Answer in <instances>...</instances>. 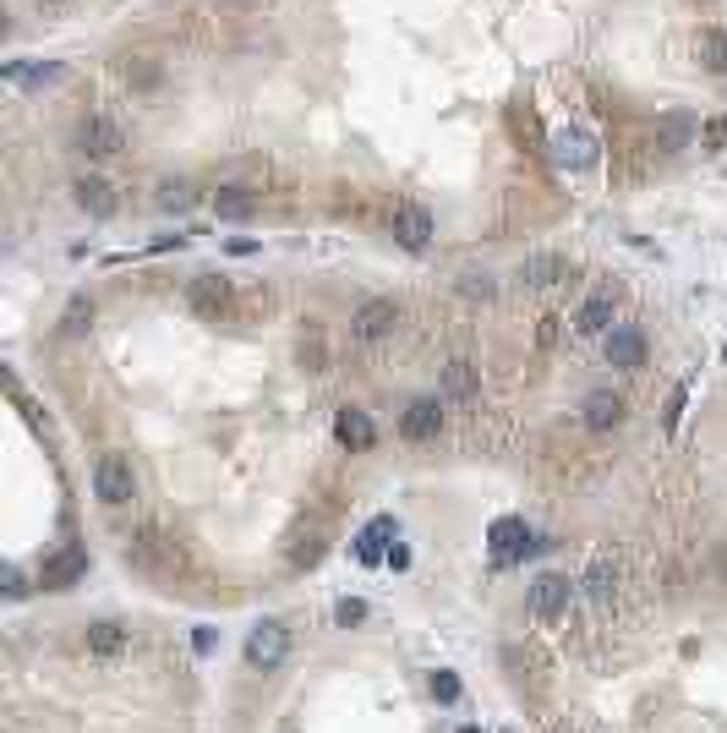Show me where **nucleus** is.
Instances as JSON below:
<instances>
[{
  "instance_id": "obj_1",
  "label": "nucleus",
  "mask_w": 727,
  "mask_h": 733,
  "mask_svg": "<svg viewBox=\"0 0 727 733\" xmlns=\"http://www.w3.org/2000/svg\"><path fill=\"white\" fill-rule=\"evenodd\" d=\"M93 493H99L104 509H126L137 498V465L132 455H121V449H110V455H99L93 465Z\"/></svg>"
},
{
  "instance_id": "obj_2",
  "label": "nucleus",
  "mask_w": 727,
  "mask_h": 733,
  "mask_svg": "<svg viewBox=\"0 0 727 733\" xmlns=\"http://www.w3.org/2000/svg\"><path fill=\"white\" fill-rule=\"evenodd\" d=\"M241 651H246V662H252L257 673H274L279 662L290 657V630L279 619H257L252 630H246V646Z\"/></svg>"
},
{
  "instance_id": "obj_3",
  "label": "nucleus",
  "mask_w": 727,
  "mask_h": 733,
  "mask_svg": "<svg viewBox=\"0 0 727 733\" xmlns=\"http://www.w3.org/2000/svg\"><path fill=\"white\" fill-rule=\"evenodd\" d=\"M186 307H192L203 323H219V318H230V307H236V290H230V279H219V274H197V279H186Z\"/></svg>"
},
{
  "instance_id": "obj_4",
  "label": "nucleus",
  "mask_w": 727,
  "mask_h": 733,
  "mask_svg": "<svg viewBox=\"0 0 727 733\" xmlns=\"http://www.w3.org/2000/svg\"><path fill=\"white\" fill-rule=\"evenodd\" d=\"M394 329H400V307H394L389 296H372V301H361V307H356V318H350V340H361V345H378V340H389Z\"/></svg>"
},
{
  "instance_id": "obj_5",
  "label": "nucleus",
  "mask_w": 727,
  "mask_h": 733,
  "mask_svg": "<svg viewBox=\"0 0 727 733\" xmlns=\"http://www.w3.org/2000/svg\"><path fill=\"white\" fill-rule=\"evenodd\" d=\"M542 542H536V531L525 526L520 515H503L492 520V564H520V558H531Z\"/></svg>"
},
{
  "instance_id": "obj_6",
  "label": "nucleus",
  "mask_w": 727,
  "mask_h": 733,
  "mask_svg": "<svg viewBox=\"0 0 727 733\" xmlns=\"http://www.w3.org/2000/svg\"><path fill=\"white\" fill-rule=\"evenodd\" d=\"M569 602H574L569 575H536V580H531V591H525V608H531V619H547V624L564 619Z\"/></svg>"
},
{
  "instance_id": "obj_7",
  "label": "nucleus",
  "mask_w": 727,
  "mask_h": 733,
  "mask_svg": "<svg viewBox=\"0 0 727 733\" xmlns=\"http://www.w3.org/2000/svg\"><path fill=\"white\" fill-rule=\"evenodd\" d=\"M121 148H126V132L110 121V115H82L77 121V154L110 159V154H121Z\"/></svg>"
},
{
  "instance_id": "obj_8",
  "label": "nucleus",
  "mask_w": 727,
  "mask_h": 733,
  "mask_svg": "<svg viewBox=\"0 0 727 733\" xmlns=\"http://www.w3.org/2000/svg\"><path fill=\"white\" fill-rule=\"evenodd\" d=\"M389 230H394V241L410 252H427V241H432V214L421 203H410V197H400V203L389 208Z\"/></svg>"
},
{
  "instance_id": "obj_9",
  "label": "nucleus",
  "mask_w": 727,
  "mask_h": 733,
  "mask_svg": "<svg viewBox=\"0 0 727 733\" xmlns=\"http://www.w3.org/2000/svg\"><path fill=\"white\" fill-rule=\"evenodd\" d=\"M82 575H88V548H82V542H66L55 558H44L39 586H44V591H72Z\"/></svg>"
},
{
  "instance_id": "obj_10",
  "label": "nucleus",
  "mask_w": 727,
  "mask_h": 733,
  "mask_svg": "<svg viewBox=\"0 0 727 733\" xmlns=\"http://www.w3.org/2000/svg\"><path fill=\"white\" fill-rule=\"evenodd\" d=\"M82 651H88V657H99V662H115L121 651H132V624H121V619L88 624V630H82Z\"/></svg>"
},
{
  "instance_id": "obj_11",
  "label": "nucleus",
  "mask_w": 727,
  "mask_h": 733,
  "mask_svg": "<svg viewBox=\"0 0 727 733\" xmlns=\"http://www.w3.org/2000/svg\"><path fill=\"white\" fill-rule=\"evenodd\" d=\"M334 438L350 449V455H367V449L378 444V422H372L361 405H339L334 411Z\"/></svg>"
},
{
  "instance_id": "obj_12",
  "label": "nucleus",
  "mask_w": 727,
  "mask_h": 733,
  "mask_svg": "<svg viewBox=\"0 0 727 733\" xmlns=\"http://www.w3.org/2000/svg\"><path fill=\"white\" fill-rule=\"evenodd\" d=\"M438 427H443V400H438V394H421V400L405 405L400 433L410 438V444H432V438H438Z\"/></svg>"
},
{
  "instance_id": "obj_13",
  "label": "nucleus",
  "mask_w": 727,
  "mask_h": 733,
  "mask_svg": "<svg viewBox=\"0 0 727 733\" xmlns=\"http://www.w3.org/2000/svg\"><path fill=\"white\" fill-rule=\"evenodd\" d=\"M574 263L564 258V252H531V258L514 269V279H520L525 290H547V285H558V279H569Z\"/></svg>"
},
{
  "instance_id": "obj_14",
  "label": "nucleus",
  "mask_w": 727,
  "mask_h": 733,
  "mask_svg": "<svg viewBox=\"0 0 727 733\" xmlns=\"http://www.w3.org/2000/svg\"><path fill=\"white\" fill-rule=\"evenodd\" d=\"M553 159L564 170H591L596 165V137L585 132V126H564V132H553Z\"/></svg>"
},
{
  "instance_id": "obj_15",
  "label": "nucleus",
  "mask_w": 727,
  "mask_h": 733,
  "mask_svg": "<svg viewBox=\"0 0 727 733\" xmlns=\"http://www.w3.org/2000/svg\"><path fill=\"white\" fill-rule=\"evenodd\" d=\"M476 394H482V367H476L471 356H454V362L443 367V400H449V405H471Z\"/></svg>"
},
{
  "instance_id": "obj_16",
  "label": "nucleus",
  "mask_w": 727,
  "mask_h": 733,
  "mask_svg": "<svg viewBox=\"0 0 727 733\" xmlns=\"http://www.w3.org/2000/svg\"><path fill=\"white\" fill-rule=\"evenodd\" d=\"M580 422L591 427V433H613V427H624V400H618L613 389H591L580 405Z\"/></svg>"
},
{
  "instance_id": "obj_17",
  "label": "nucleus",
  "mask_w": 727,
  "mask_h": 733,
  "mask_svg": "<svg viewBox=\"0 0 727 733\" xmlns=\"http://www.w3.org/2000/svg\"><path fill=\"white\" fill-rule=\"evenodd\" d=\"M602 345H607V362H613V367H624V372L646 367V334H640L635 323H618Z\"/></svg>"
},
{
  "instance_id": "obj_18",
  "label": "nucleus",
  "mask_w": 727,
  "mask_h": 733,
  "mask_svg": "<svg viewBox=\"0 0 727 733\" xmlns=\"http://www.w3.org/2000/svg\"><path fill=\"white\" fill-rule=\"evenodd\" d=\"M613 290H591V296H585V307H580V318H574V329L580 334H591V340H607V334L618 329L613 323Z\"/></svg>"
},
{
  "instance_id": "obj_19",
  "label": "nucleus",
  "mask_w": 727,
  "mask_h": 733,
  "mask_svg": "<svg viewBox=\"0 0 727 733\" xmlns=\"http://www.w3.org/2000/svg\"><path fill=\"white\" fill-rule=\"evenodd\" d=\"M618 580H624V569H618V558H613V553H596V558H591V569H585V580H580V586H585V597H591V602H613V597H618Z\"/></svg>"
},
{
  "instance_id": "obj_20",
  "label": "nucleus",
  "mask_w": 727,
  "mask_h": 733,
  "mask_svg": "<svg viewBox=\"0 0 727 733\" xmlns=\"http://www.w3.org/2000/svg\"><path fill=\"white\" fill-rule=\"evenodd\" d=\"M389 537H400V520H394V515H378V520H372V526L356 537V558H361V564H383V558L394 553Z\"/></svg>"
},
{
  "instance_id": "obj_21",
  "label": "nucleus",
  "mask_w": 727,
  "mask_h": 733,
  "mask_svg": "<svg viewBox=\"0 0 727 733\" xmlns=\"http://www.w3.org/2000/svg\"><path fill=\"white\" fill-rule=\"evenodd\" d=\"M72 197H77L82 214H93V219H110L115 214V192H110V181H104V176H77Z\"/></svg>"
},
{
  "instance_id": "obj_22",
  "label": "nucleus",
  "mask_w": 727,
  "mask_h": 733,
  "mask_svg": "<svg viewBox=\"0 0 727 733\" xmlns=\"http://www.w3.org/2000/svg\"><path fill=\"white\" fill-rule=\"evenodd\" d=\"M61 77H66L61 61H6L11 88H44V83H61Z\"/></svg>"
},
{
  "instance_id": "obj_23",
  "label": "nucleus",
  "mask_w": 727,
  "mask_h": 733,
  "mask_svg": "<svg viewBox=\"0 0 727 733\" xmlns=\"http://www.w3.org/2000/svg\"><path fill=\"white\" fill-rule=\"evenodd\" d=\"M695 55H700V66H706V72L727 77V28H700Z\"/></svg>"
},
{
  "instance_id": "obj_24",
  "label": "nucleus",
  "mask_w": 727,
  "mask_h": 733,
  "mask_svg": "<svg viewBox=\"0 0 727 733\" xmlns=\"http://www.w3.org/2000/svg\"><path fill=\"white\" fill-rule=\"evenodd\" d=\"M695 143V121H689V115H662V121H656V148H662V154H678V148H689Z\"/></svg>"
},
{
  "instance_id": "obj_25",
  "label": "nucleus",
  "mask_w": 727,
  "mask_h": 733,
  "mask_svg": "<svg viewBox=\"0 0 727 733\" xmlns=\"http://www.w3.org/2000/svg\"><path fill=\"white\" fill-rule=\"evenodd\" d=\"M214 214L219 219H252L257 214V197L246 186H219L214 192Z\"/></svg>"
},
{
  "instance_id": "obj_26",
  "label": "nucleus",
  "mask_w": 727,
  "mask_h": 733,
  "mask_svg": "<svg viewBox=\"0 0 727 733\" xmlns=\"http://www.w3.org/2000/svg\"><path fill=\"white\" fill-rule=\"evenodd\" d=\"M460 296L465 301H492V296H498V279H492L487 269H465L460 274Z\"/></svg>"
},
{
  "instance_id": "obj_27",
  "label": "nucleus",
  "mask_w": 727,
  "mask_h": 733,
  "mask_svg": "<svg viewBox=\"0 0 727 733\" xmlns=\"http://www.w3.org/2000/svg\"><path fill=\"white\" fill-rule=\"evenodd\" d=\"M192 203H197L192 181H164V186H159V208H170V214H186Z\"/></svg>"
},
{
  "instance_id": "obj_28",
  "label": "nucleus",
  "mask_w": 727,
  "mask_h": 733,
  "mask_svg": "<svg viewBox=\"0 0 727 733\" xmlns=\"http://www.w3.org/2000/svg\"><path fill=\"white\" fill-rule=\"evenodd\" d=\"M88 323H93V296H72V301H66V312H61V329L82 334Z\"/></svg>"
},
{
  "instance_id": "obj_29",
  "label": "nucleus",
  "mask_w": 727,
  "mask_h": 733,
  "mask_svg": "<svg viewBox=\"0 0 727 733\" xmlns=\"http://www.w3.org/2000/svg\"><path fill=\"white\" fill-rule=\"evenodd\" d=\"M427 690H432V701H438V706H454V701H460V679H454L449 668H438V673H432V679H427Z\"/></svg>"
},
{
  "instance_id": "obj_30",
  "label": "nucleus",
  "mask_w": 727,
  "mask_h": 733,
  "mask_svg": "<svg viewBox=\"0 0 727 733\" xmlns=\"http://www.w3.org/2000/svg\"><path fill=\"white\" fill-rule=\"evenodd\" d=\"M700 143H706V154H722V143H727V115H717V121L700 126Z\"/></svg>"
},
{
  "instance_id": "obj_31",
  "label": "nucleus",
  "mask_w": 727,
  "mask_h": 733,
  "mask_svg": "<svg viewBox=\"0 0 727 733\" xmlns=\"http://www.w3.org/2000/svg\"><path fill=\"white\" fill-rule=\"evenodd\" d=\"M334 619H339V624H345V630H350V624H361V619H367V602H361V597H339Z\"/></svg>"
},
{
  "instance_id": "obj_32",
  "label": "nucleus",
  "mask_w": 727,
  "mask_h": 733,
  "mask_svg": "<svg viewBox=\"0 0 727 733\" xmlns=\"http://www.w3.org/2000/svg\"><path fill=\"white\" fill-rule=\"evenodd\" d=\"M684 400H689V383H678L673 400H667V427H678V416H684Z\"/></svg>"
},
{
  "instance_id": "obj_33",
  "label": "nucleus",
  "mask_w": 727,
  "mask_h": 733,
  "mask_svg": "<svg viewBox=\"0 0 727 733\" xmlns=\"http://www.w3.org/2000/svg\"><path fill=\"white\" fill-rule=\"evenodd\" d=\"M6 597H11V602L28 597V580H22V569H6Z\"/></svg>"
},
{
  "instance_id": "obj_34",
  "label": "nucleus",
  "mask_w": 727,
  "mask_h": 733,
  "mask_svg": "<svg viewBox=\"0 0 727 733\" xmlns=\"http://www.w3.org/2000/svg\"><path fill=\"white\" fill-rule=\"evenodd\" d=\"M553 733H585V728H553Z\"/></svg>"
},
{
  "instance_id": "obj_35",
  "label": "nucleus",
  "mask_w": 727,
  "mask_h": 733,
  "mask_svg": "<svg viewBox=\"0 0 727 733\" xmlns=\"http://www.w3.org/2000/svg\"><path fill=\"white\" fill-rule=\"evenodd\" d=\"M460 733H482V728H460Z\"/></svg>"
},
{
  "instance_id": "obj_36",
  "label": "nucleus",
  "mask_w": 727,
  "mask_h": 733,
  "mask_svg": "<svg viewBox=\"0 0 727 733\" xmlns=\"http://www.w3.org/2000/svg\"><path fill=\"white\" fill-rule=\"evenodd\" d=\"M722 356H727V351H722Z\"/></svg>"
}]
</instances>
